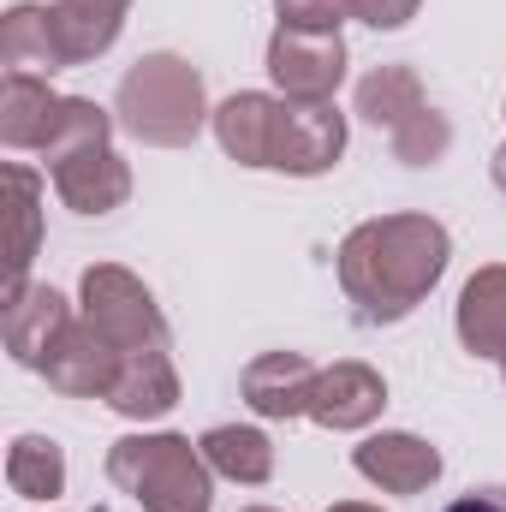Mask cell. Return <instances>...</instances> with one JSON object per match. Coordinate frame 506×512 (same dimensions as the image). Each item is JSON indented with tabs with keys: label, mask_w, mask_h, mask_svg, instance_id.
Wrapping results in <instances>:
<instances>
[{
	"label": "cell",
	"mask_w": 506,
	"mask_h": 512,
	"mask_svg": "<svg viewBox=\"0 0 506 512\" xmlns=\"http://www.w3.org/2000/svg\"><path fill=\"white\" fill-rule=\"evenodd\" d=\"M6 483L24 501H54L66 489V453L48 435H18L12 453H6Z\"/></svg>",
	"instance_id": "44dd1931"
},
{
	"label": "cell",
	"mask_w": 506,
	"mask_h": 512,
	"mask_svg": "<svg viewBox=\"0 0 506 512\" xmlns=\"http://www.w3.org/2000/svg\"><path fill=\"white\" fill-rule=\"evenodd\" d=\"M328 512H381V507H364V501H340V507H328Z\"/></svg>",
	"instance_id": "83f0119b"
},
{
	"label": "cell",
	"mask_w": 506,
	"mask_h": 512,
	"mask_svg": "<svg viewBox=\"0 0 506 512\" xmlns=\"http://www.w3.org/2000/svg\"><path fill=\"white\" fill-rule=\"evenodd\" d=\"M501 376H506V358H501Z\"/></svg>",
	"instance_id": "f546056e"
},
{
	"label": "cell",
	"mask_w": 506,
	"mask_h": 512,
	"mask_svg": "<svg viewBox=\"0 0 506 512\" xmlns=\"http://www.w3.org/2000/svg\"><path fill=\"white\" fill-rule=\"evenodd\" d=\"M417 108H429V102H423V78L411 66H376V72L358 78V114L370 126L399 131Z\"/></svg>",
	"instance_id": "ffe728a7"
},
{
	"label": "cell",
	"mask_w": 506,
	"mask_h": 512,
	"mask_svg": "<svg viewBox=\"0 0 506 512\" xmlns=\"http://www.w3.org/2000/svg\"><path fill=\"white\" fill-rule=\"evenodd\" d=\"M131 0H54V30H60V48L72 66L108 54L120 42V24H126Z\"/></svg>",
	"instance_id": "ac0fdd59"
},
{
	"label": "cell",
	"mask_w": 506,
	"mask_h": 512,
	"mask_svg": "<svg viewBox=\"0 0 506 512\" xmlns=\"http://www.w3.org/2000/svg\"><path fill=\"white\" fill-rule=\"evenodd\" d=\"M268 78L286 102H334L346 78V42L340 30H274L268 36Z\"/></svg>",
	"instance_id": "5b68a950"
},
{
	"label": "cell",
	"mask_w": 506,
	"mask_h": 512,
	"mask_svg": "<svg viewBox=\"0 0 506 512\" xmlns=\"http://www.w3.org/2000/svg\"><path fill=\"white\" fill-rule=\"evenodd\" d=\"M245 512H274V507H245Z\"/></svg>",
	"instance_id": "f1b7e54d"
},
{
	"label": "cell",
	"mask_w": 506,
	"mask_h": 512,
	"mask_svg": "<svg viewBox=\"0 0 506 512\" xmlns=\"http://www.w3.org/2000/svg\"><path fill=\"white\" fill-rule=\"evenodd\" d=\"M447 256H453V239H447L441 221L376 215V221L346 233L334 268H340V292L352 298L358 322L387 328V322H405L435 292V280L447 274Z\"/></svg>",
	"instance_id": "7a4b0ae2"
},
{
	"label": "cell",
	"mask_w": 506,
	"mask_h": 512,
	"mask_svg": "<svg viewBox=\"0 0 506 512\" xmlns=\"http://www.w3.org/2000/svg\"><path fill=\"white\" fill-rule=\"evenodd\" d=\"M48 173H54V191H60V203L72 215H114L131 197V167L114 155V143L84 149V155H72V161H60Z\"/></svg>",
	"instance_id": "7c38bea8"
},
{
	"label": "cell",
	"mask_w": 506,
	"mask_h": 512,
	"mask_svg": "<svg viewBox=\"0 0 506 512\" xmlns=\"http://www.w3.org/2000/svg\"><path fill=\"white\" fill-rule=\"evenodd\" d=\"M274 120H280V96L262 90H239L215 108V137L239 167H268L274 155Z\"/></svg>",
	"instance_id": "2e32d148"
},
{
	"label": "cell",
	"mask_w": 506,
	"mask_h": 512,
	"mask_svg": "<svg viewBox=\"0 0 506 512\" xmlns=\"http://www.w3.org/2000/svg\"><path fill=\"white\" fill-rule=\"evenodd\" d=\"M358 477L376 483L387 495H423L435 477H441V453L423 441V435H405V429H381L370 435L358 453H352Z\"/></svg>",
	"instance_id": "ba28073f"
},
{
	"label": "cell",
	"mask_w": 506,
	"mask_h": 512,
	"mask_svg": "<svg viewBox=\"0 0 506 512\" xmlns=\"http://www.w3.org/2000/svg\"><path fill=\"white\" fill-rule=\"evenodd\" d=\"M441 512H506V483L501 489H471V495H459L453 507H441Z\"/></svg>",
	"instance_id": "484cf974"
},
{
	"label": "cell",
	"mask_w": 506,
	"mask_h": 512,
	"mask_svg": "<svg viewBox=\"0 0 506 512\" xmlns=\"http://www.w3.org/2000/svg\"><path fill=\"white\" fill-rule=\"evenodd\" d=\"M381 411H387V382H381L370 364L346 358V364H328L316 376V393H310V417L334 435L346 429H370Z\"/></svg>",
	"instance_id": "52a82bcc"
},
{
	"label": "cell",
	"mask_w": 506,
	"mask_h": 512,
	"mask_svg": "<svg viewBox=\"0 0 506 512\" xmlns=\"http://www.w3.org/2000/svg\"><path fill=\"white\" fill-rule=\"evenodd\" d=\"M274 12L286 30H340L352 0H274Z\"/></svg>",
	"instance_id": "cb8c5ba5"
},
{
	"label": "cell",
	"mask_w": 506,
	"mask_h": 512,
	"mask_svg": "<svg viewBox=\"0 0 506 512\" xmlns=\"http://www.w3.org/2000/svg\"><path fill=\"white\" fill-rule=\"evenodd\" d=\"M6 221H12V239H6V298L30 286V262L42 245V179L18 161H6Z\"/></svg>",
	"instance_id": "e0dca14e"
},
{
	"label": "cell",
	"mask_w": 506,
	"mask_h": 512,
	"mask_svg": "<svg viewBox=\"0 0 506 512\" xmlns=\"http://www.w3.org/2000/svg\"><path fill=\"white\" fill-rule=\"evenodd\" d=\"M114 114L108 108H96V102H84V96H66V108H60V126L48 137V149H42V161L48 167H60V161H72V155H84V149H102L108 137H114Z\"/></svg>",
	"instance_id": "7402d4cb"
},
{
	"label": "cell",
	"mask_w": 506,
	"mask_h": 512,
	"mask_svg": "<svg viewBox=\"0 0 506 512\" xmlns=\"http://www.w3.org/2000/svg\"><path fill=\"white\" fill-rule=\"evenodd\" d=\"M346 155V114L334 102H286L280 96V120H274V173L292 179H316Z\"/></svg>",
	"instance_id": "8992f818"
},
{
	"label": "cell",
	"mask_w": 506,
	"mask_h": 512,
	"mask_svg": "<svg viewBox=\"0 0 506 512\" xmlns=\"http://www.w3.org/2000/svg\"><path fill=\"white\" fill-rule=\"evenodd\" d=\"M387 137H393V161H405V167H429V161H441L453 149V126H447L441 108H417L405 126L387 131Z\"/></svg>",
	"instance_id": "603a6c76"
},
{
	"label": "cell",
	"mask_w": 506,
	"mask_h": 512,
	"mask_svg": "<svg viewBox=\"0 0 506 512\" xmlns=\"http://www.w3.org/2000/svg\"><path fill=\"white\" fill-rule=\"evenodd\" d=\"M0 66L6 72H30V78H54L66 72V48H60V30H54V6H6L0 18Z\"/></svg>",
	"instance_id": "4fadbf2b"
},
{
	"label": "cell",
	"mask_w": 506,
	"mask_h": 512,
	"mask_svg": "<svg viewBox=\"0 0 506 512\" xmlns=\"http://www.w3.org/2000/svg\"><path fill=\"white\" fill-rule=\"evenodd\" d=\"M108 477L143 512H209L215 507V471L203 447L185 435H126L108 447Z\"/></svg>",
	"instance_id": "277c9868"
},
{
	"label": "cell",
	"mask_w": 506,
	"mask_h": 512,
	"mask_svg": "<svg viewBox=\"0 0 506 512\" xmlns=\"http://www.w3.org/2000/svg\"><path fill=\"white\" fill-rule=\"evenodd\" d=\"M316 364L304 352H262L245 364V405L256 417H274V423H292V417H310V393H316Z\"/></svg>",
	"instance_id": "8fae6325"
},
{
	"label": "cell",
	"mask_w": 506,
	"mask_h": 512,
	"mask_svg": "<svg viewBox=\"0 0 506 512\" xmlns=\"http://www.w3.org/2000/svg\"><path fill=\"white\" fill-rule=\"evenodd\" d=\"M114 120L149 143V149H185L197 143V131L209 126V90H203V72L179 54H143L120 78V96H114Z\"/></svg>",
	"instance_id": "3957f363"
},
{
	"label": "cell",
	"mask_w": 506,
	"mask_h": 512,
	"mask_svg": "<svg viewBox=\"0 0 506 512\" xmlns=\"http://www.w3.org/2000/svg\"><path fill=\"white\" fill-rule=\"evenodd\" d=\"M489 173H495V185H501V191H506V143H501V149H495V161H489Z\"/></svg>",
	"instance_id": "4316f807"
},
{
	"label": "cell",
	"mask_w": 506,
	"mask_h": 512,
	"mask_svg": "<svg viewBox=\"0 0 506 512\" xmlns=\"http://www.w3.org/2000/svg\"><path fill=\"white\" fill-rule=\"evenodd\" d=\"M453 322L471 358H506V262H489L465 280Z\"/></svg>",
	"instance_id": "9a60e30c"
},
{
	"label": "cell",
	"mask_w": 506,
	"mask_h": 512,
	"mask_svg": "<svg viewBox=\"0 0 506 512\" xmlns=\"http://www.w3.org/2000/svg\"><path fill=\"white\" fill-rule=\"evenodd\" d=\"M78 298H84V322L120 352V382L108 393V405L137 423L167 417L179 405V370H173V334H167L149 286L120 262H96V268H84Z\"/></svg>",
	"instance_id": "6da1fadb"
},
{
	"label": "cell",
	"mask_w": 506,
	"mask_h": 512,
	"mask_svg": "<svg viewBox=\"0 0 506 512\" xmlns=\"http://www.w3.org/2000/svg\"><path fill=\"white\" fill-rule=\"evenodd\" d=\"M66 96L48 90V78L30 72H6L0 78V143L6 149H48V137L60 126Z\"/></svg>",
	"instance_id": "5bb4252c"
},
{
	"label": "cell",
	"mask_w": 506,
	"mask_h": 512,
	"mask_svg": "<svg viewBox=\"0 0 506 512\" xmlns=\"http://www.w3.org/2000/svg\"><path fill=\"white\" fill-rule=\"evenodd\" d=\"M42 376H48L54 393H66V399H108L114 382H120V352H114L90 322H72L66 340L48 352Z\"/></svg>",
	"instance_id": "9c48e42d"
},
{
	"label": "cell",
	"mask_w": 506,
	"mask_h": 512,
	"mask_svg": "<svg viewBox=\"0 0 506 512\" xmlns=\"http://www.w3.org/2000/svg\"><path fill=\"white\" fill-rule=\"evenodd\" d=\"M203 459H209V471L215 477H227V483H268L274 477V447H268V435L262 429H245V423H221V429H209L203 441Z\"/></svg>",
	"instance_id": "d6986e66"
},
{
	"label": "cell",
	"mask_w": 506,
	"mask_h": 512,
	"mask_svg": "<svg viewBox=\"0 0 506 512\" xmlns=\"http://www.w3.org/2000/svg\"><path fill=\"white\" fill-rule=\"evenodd\" d=\"M66 328H72V304L54 286H24V292L6 298V352H12V364L42 376V364L66 340Z\"/></svg>",
	"instance_id": "30bf717a"
},
{
	"label": "cell",
	"mask_w": 506,
	"mask_h": 512,
	"mask_svg": "<svg viewBox=\"0 0 506 512\" xmlns=\"http://www.w3.org/2000/svg\"><path fill=\"white\" fill-rule=\"evenodd\" d=\"M417 6L423 0H352V18H364L370 30H399L417 18Z\"/></svg>",
	"instance_id": "d4e9b609"
}]
</instances>
